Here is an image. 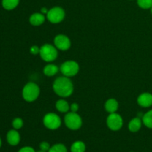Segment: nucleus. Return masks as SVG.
Here are the masks:
<instances>
[{
	"instance_id": "obj_23",
	"label": "nucleus",
	"mask_w": 152,
	"mask_h": 152,
	"mask_svg": "<svg viewBox=\"0 0 152 152\" xmlns=\"http://www.w3.org/2000/svg\"><path fill=\"white\" fill-rule=\"evenodd\" d=\"M50 145L49 144V142H46V141H43V142H40L39 144V149L43 150L45 151H48L49 149L50 148Z\"/></svg>"
},
{
	"instance_id": "obj_5",
	"label": "nucleus",
	"mask_w": 152,
	"mask_h": 152,
	"mask_svg": "<svg viewBox=\"0 0 152 152\" xmlns=\"http://www.w3.org/2000/svg\"><path fill=\"white\" fill-rule=\"evenodd\" d=\"M59 71L63 76L67 77H73L77 75L80 71V65L74 60H68L62 63Z\"/></svg>"
},
{
	"instance_id": "obj_6",
	"label": "nucleus",
	"mask_w": 152,
	"mask_h": 152,
	"mask_svg": "<svg viewBox=\"0 0 152 152\" xmlns=\"http://www.w3.org/2000/svg\"><path fill=\"white\" fill-rule=\"evenodd\" d=\"M43 124L49 130H56L62 125V120L55 113H48L43 117Z\"/></svg>"
},
{
	"instance_id": "obj_24",
	"label": "nucleus",
	"mask_w": 152,
	"mask_h": 152,
	"mask_svg": "<svg viewBox=\"0 0 152 152\" xmlns=\"http://www.w3.org/2000/svg\"><path fill=\"white\" fill-rule=\"evenodd\" d=\"M39 50L40 48L38 47L37 45H32L30 48V52H31V54L33 55L39 54Z\"/></svg>"
},
{
	"instance_id": "obj_14",
	"label": "nucleus",
	"mask_w": 152,
	"mask_h": 152,
	"mask_svg": "<svg viewBox=\"0 0 152 152\" xmlns=\"http://www.w3.org/2000/svg\"><path fill=\"white\" fill-rule=\"evenodd\" d=\"M142 119L139 117H137L132 119V120L129 122V125H128V128H129V130L131 132L135 133V132H137L140 130L141 127H142Z\"/></svg>"
},
{
	"instance_id": "obj_18",
	"label": "nucleus",
	"mask_w": 152,
	"mask_h": 152,
	"mask_svg": "<svg viewBox=\"0 0 152 152\" xmlns=\"http://www.w3.org/2000/svg\"><path fill=\"white\" fill-rule=\"evenodd\" d=\"M86 149V144L84 143V142L80 140L75 141L74 142H73V144L71 146V152H85Z\"/></svg>"
},
{
	"instance_id": "obj_28",
	"label": "nucleus",
	"mask_w": 152,
	"mask_h": 152,
	"mask_svg": "<svg viewBox=\"0 0 152 152\" xmlns=\"http://www.w3.org/2000/svg\"><path fill=\"white\" fill-rule=\"evenodd\" d=\"M37 152H47V151H43V150L39 149V151H37Z\"/></svg>"
},
{
	"instance_id": "obj_26",
	"label": "nucleus",
	"mask_w": 152,
	"mask_h": 152,
	"mask_svg": "<svg viewBox=\"0 0 152 152\" xmlns=\"http://www.w3.org/2000/svg\"><path fill=\"white\" fill-rule=\"evenodd\" d=\"M79 108H80V107H79V105L77 102H74V103H72L71 105H70V110H71V111H72V112L77 113Z\"/></svg>"
},
{
	"instance_id": "obj_10",
	"label": "nucleus",
	"mask_w": 152,
	"mask_h": 152,
	"mask_svg": "<svg viewBox=\"0 0 152 152\" xmlns=\"http://www.w3.org/2000/svg\"><path fill=\"white\" fill-rule=\"evenodd\" d=\"M137 103L142 108H149L152 106V94L148 92H144L137 97Z\"/></svg>"
},
{
	"instance_id": "obj_17",
	"label": "nucleus",
	"mask_w": 152,
	"mask_h": 152,
	"mask_svg": "<svg viewBox=\"0 0 152 152\" xmlns=\"http://www.w3.org/2000/svg\"><path fill=\"white\" fill-rule=\"evenodd\" d=\"M19 4V0H1V5L6 10H12Z\"/></svg>"
},
{
	"instance_id": "obj_9",
	"label": "nucleus",
	"mask_w": 152,
	"mask_h": 152,
	"mask_svg": "<svg viewBox=\"0 0 152 152\" xmlns=\"http://www.w3.org/2000/svg\"><path fill=\"white\" fill-rule=\"evenodd\" d=\"M54 45L59 50H68L71 46V42L69 37L65 34H58L55 37Z\"/></svg>"
},
{
	"instance_id": "obj_4",
	"label": "nucleus",
	"mask_w": 152,
	"mask_h": 152,
	"mask_svg": "<svg viewBox=\"0 0 152 152\" xmlns=\"http://www.w3.org/2000/svg\"><path fill=\"white\" fill-rule=\"evenodd\" d=\"M64 122L68 129L72 131L79 130L83 126V120L77 113L70 112L66 113L64 117Z\"/></svg>"
},
{
	"instance_id": "obj_20",
	"label": "nucleus",
	"mask_w": 152,
	"mask_h": 152,
	"mask_svg": "<svg viewBox=\"0 0 152 152\" xmlns=\"http://www.w3.org/2000/svg\"><path fill=\"white\" fill-rule=\"evenodd\" d=\"M48 152H68V150L64 144L56 143L52 145Z\"/></svg>"
},
{
	"instance_id": "obj_7",
	"label": "nucleus",
	"mask_w": 152,
	"mask_h": 152,
	"mask_svg": "<svg viewBox=\"0 0 152 152\" xmlns=\"http://www.w3.org/2000/svg\"><path fill=\"white\" fill-rule=\"evenodd\" d=\"M65 17V12L61 7H53L48 10L47 13V19L50 23L59 24L64 20Z\"/></svg>"
},
{
	"instance_id": "obj_13",
	"label": "nucleus",
	"mask_w": 152,
	"mask_h": 152,
	"mask_svg": "<svg viewBox=\"0 0 152 152\" xmlns=\"http://www.w3.org/2000/svg\"><path fill=\"white\" fill-rule=\"evenodd\" d=\"M104 107H105V111L109 114L116 113L119 108V102H117V99L114 98H110L105 102Z\"/></svg>"
},
{
	"instance_id": "obj_29",
	"label": "nucleus",
	"mask_w": 152,
	"mask_h": 152,
	"mask_svg": "<svg viewBox=\"0 0 152 152\" xmlns=\"http://www.w3.org/2000/svg\"><path fill=\"white\" fill-rule=\"evenodd\" d=\"M1 137H0V148H1Z\"/></svg>"
},
{
	"instance_id": "obj_2",
	"label": "nucleus",
	"mask_w": 152,
	"mask_h": 152,
	"mask_svg": "<svg viewBox=\"0 0 152 152\" xmlns=\"http://www.w3.org/2000/svg\"><path fill=\"white\" fill-rule=\"evenodd\" d=\"M40 94V88L38 85L33 82H29L22 88V95L25 101L28 102H34L38 99Z\"/></svg>"
},
{
	"instance_id": "obj_25",
	"label": "nucleus",
	"mask_w": 152,
	"mask_h": 152,
	"mask_svg": "<svg viewBox=\"0 0 152 152\" xmlns=\"http://www.w3.org/2000/svg\"><path fill=\"white\" fill-rule=\"evenodd\" d=\"M18 152H36L34 148L31 146H25L19 150Z\"/></svg>"
},
{
	"instance_id": "obj_8",
	"label": "nucleus",
	"mask_w": 152,
	"mask_h": 152,
	"mask_svg": "<svg viewBox=\"0 0 152 152\" xmlns=\"http://www.w3.org/2000/svg\"><path fill=\"white\" fill-rule=\"evenodd\" d=\"M106 124L108 129L113 132L120 130L123 126V117L117 112L109 114V115L107 117Z\"/></svg>"
},
{
	"instance_id": "obj_19",
	"label": "nucleus",
	"mask_w": 152,
	"mask_h": 152,
	"mask_svg": "<svg viewBox=\"0 0 152 152\" xmlns=\"http://www.w3.org/2000/svg\"><path fill=\"white\" fill-rule=\"evenodd\" d=\"M142 124L148 129H152V109L147 111L142 117Z\"/></svg>"
},
{
	"instance_id": "obj_16",
	"label": "nucleus",
	"mask_w": 152,
	"mask_h": 152,
	"mask_svg": "<svg viewBox=\"0 0 152 152\" xmlns=\"http://www.w3.org/2000/svg\"><path fill=\"white\" fill-rule=\"evenodd\" d=\"M55 106H56V110L60 113H68L70 111L69 103L63 99L56 101Z\"/></svg>"
},
{
	"instance_id": "obj_1",
	"label": "nucleus",
	"mask_w": 152,
	"mask_h": 152,
	"mask_svg": "<svg viewBox=\"0 0 152 152\" xmlns=\"http://www.w3.org/2000/svg\"><path fill=\"white\" fill-rule=\"evenodd\" d=\"M53 90L60 97H68L74 92V85L69 77H59L53 82Z\"/></svg>"
},
{
	"instance_id": "obj_12",
	"label": "nucleus",
	"mask_w": 152,
	"mask_h": 152,
	"mask_svg": "<svg viewBox=\"0 0 152 152\" xmlns=\"http://www.w3.org/2000/svg\"><path fill=\"white\" fill-rule=\"evenodd\" d=\"M45 21V16L42 13H34L31 15L29 22L33 26H40Z\"/></svg>"
},
{
	"instance_id": "obj_3",
	"label": "nucleus",
	"mask_w": 152,
	"mask_h": 152,
	"mask_svg": "<svg viewBox=\"0 0 152 152\" xmlns=\"http://www.w3.org/2000/svg\"><path fill=\"white\" fill-rule=\"evenodd\" d=\"M39 56L45 62H53L58 56V49L51 44H44L40 47Z\"/></svg>"
},
{
	"instance_id": "obj_27",
	"label": "nucleus",
	"mask_w": 152,
	"mask_h": 152,
	"mask_svg": "<svg viewBox=\"0 0 152 152\" xmlns=\"http://www.w3.org/2000/svg\"><path fill=\"white\" fill-rule=\"evenodd\" d=\"M48 12V10L46 7H42V8H41V13H42V14L47 15Z\"/></svg>"
},
{
	"instance_id": "obj_30",
	"label": "nucleus",
	"mask_w": 152,
	"mask_h": 152,
	"mask_svg": "<svg viewBox=\"0 0 152 152\" xmlns=\"http://www.w3.org/2000/svg\"><path fill=\"white\" fill-rule=\"evenodd\" d=\"M151 13H152V7H151Z\"/></svg>"
},
{
	"instance_id": "obj_21",
	"label": "nucleus",
	"mask_w": 152,
	"mask_h": 152,
	"mask_svg": "<svg viewBox=\"0 0 152 152\" xmlns=\"http://www.w3.org/2000/svg\"><path fill=\"white\" fill-rule=\"evenodd\" d=\"M137 4L142 9H151L152 0H137Z\"/></svg>"
},
{
	"instance_id": "obj_22",
	"label": "nucleus",
	"mask_w": 152,
	"mask_h": 152,
	"mask_svg": "<svg viewBox=\"0 0 152 152\" xmlns=\"http://www.w3.org/2000/svg\"><path fill=\"white\" fill-rule=\"evenodd\" d=\"M23 125V120H22V119L19 118V117H16V118L13 119V122H12V126L16 130H19V129H22Z\"/></svg>"
},
{
	"instance_id": "obj_11",
	"label": "nucleus",
	"mask_w": 152,
	"mask_h": 152,
	"mask_svg": "<svg viewBox=\"0 0 152 152\" xmlns=\"http://www.w3.org/2000/svg\"><path fill=\"white\" fill-rule=\"evenodd\" d=\"M6 138H7V141L9 145H12V146H16V145H19L21 140L20 134L18 131L14 129H11L7 132Z\"/></svg>"
},
{
	"instance_id": "obj_15",
	"label": "nucleus",
	"mask_w": 152,
	"mask_h": 152,
	"mask_svg": "<svg viewBox=\"0 0 152 152\" xmlns=\"http://www.w3.org/2000/svg\"><path fill=\"white\" fill-rule=\"evenodd\" d=\"M59 71V68L57 65L54 64H48L43 68V73L47 77H53L55 76Z\"/></svg>"
}]
</instances>
